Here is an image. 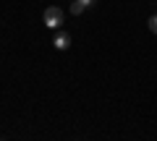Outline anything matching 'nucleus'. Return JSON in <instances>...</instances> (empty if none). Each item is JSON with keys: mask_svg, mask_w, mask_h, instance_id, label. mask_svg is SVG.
Here are the masks:
<instances>
[{"mask_svg": "<svg viewBox=\"0 0 157 141\" xmlns=\"http://www.w3.org/2000/svg\"><path fill=\"white\" fill-rule=\"evenodd\" d=\"M42 21H45L47 29H60V24L66 21V13H63L58 6H50L45 13H42Z\"/></svg>", "mask_w": 157, "mask_h": 141, "instance_id": "nucleus-1", "label": "nucleus"}, {"mask_svg": "<svg viewBox=\"0 0 157 141\" xmlns=\"http://www.w3.org/2000/svg\"><path fill=\"white\" fill-rule=\"evenodd\" d=\"M52 45H55V50H68V47H71V37H68L66 32H58L55 39H52Z\"/></svg>", "mask_w": 157, "mask_h": 141, "instance_id": "nucleus-2", "label": "nucleus"}, {"mask_svg": "<svg viewBox=\"0 0 157 141\" xmlns=\"http://www.w3.org/2000/svg\"><path fill=\"white\" fill-rule=\"evenodd\" d=\"M81 11H84V6H81L78 0H71V13L73 16H81Z\"/></svg>", "mask_w": 157, "mask_h": 141, "instance_id": "nucleus-3", "label": "nucleus"}, {"mask_svg": "<svg viewBox=\"0 0 157 141\" xmlns=\"http://www.w3.org/2000/svg\"><path fill=\"white\" fill-rule=\"evenodd\" d=\"M149 32H152V34H157V13L149 18Z\"/></svg>", "mask_w": 157, "mask_h": 141, "instance_id": "nucleus-4", "label": "nucleus"}, {"mask_svg": "<svg viewBox=\"0 0 157 141\" xmlns=\"http://www.w3.org/2000/svg\"><path fill=\"white\" fill-rule=\"evenodd\" d=\"M78 3H81V6H84V8H92V6H94V3H97V0H78Z\"/></svg>", "mask_w": 157, "mask_h": 141, "instance_id": "nucleus-5", "label": "nucleus"}]
</instances>
